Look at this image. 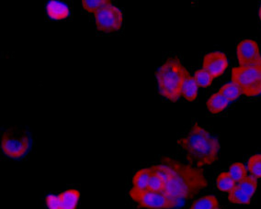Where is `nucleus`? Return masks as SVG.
Returning a JSON list of instances; mask_svg holds the SVG:
<instances>
[{
  "label": "nucleus",
  "instance_id": "9d476101",
  "mask_svg": "<svg viewBox=\"0 0 261 209\" xmlns=\"http://www.w3.org/2000/svg\"><path fill=\"white\" fill-rule=\"evenodd\" d=\"M203 70L209 73L214 78L223 75L228 68V59L224 52L212 51L204 56L202 63Z\"/></svg>",
  "mask_w": 261,
  "mask_h": 209
},
{
  "label": "nucleus",
  "instance_id": "20e7f679",
  "mask_svg": "<svg viewBox=\"0 0 261 209\" xmlns=\"http://www.w3.org/2000/svg\"><path fill=\"white\" fill-rule=\"evenodd\" d=\"M231 79L246 97L261 95V65L234 67Z\"/></svg>",
  "mask_w": 261,
  "mask_h": 209
},
{
  "label": "nucleus",
  "instance_id": "f257e3e1",
  "mask_svg": "<svg viewBox=\"0 0 261 209\" xmlns=\"http://www.w3.org/2000/svg\"><path fill=\"white\" fill-rule=\"evenodd\" d=\"M149 168L163 177L166 181L164 195L178 205L183 201L193 198L208 186L202 169L180 163L168 156L162 157L159 163Z\"/></svg>",
  "mask_w": 261,
  "mask_h": 209
},
{
  "label": "nucleus",
  "instance_id": "412c9836",
  "mask_svg": "<svg viewBox=\"0 0 261 209\" xmlns=\"http://www.w3.org/2000/svg\"><path fill=\"white\" fill-rule=\"evenodd\" d=\"M82 7L87 12L94 14L96 11L112 4L111 0H82Z\"/></svg>",
  "mask_w": 261,
  "mask_h": 209
},
{
  "label": "nucleus",
  "instance_id": "aec40b11",
  "mask_svg": "<svg viewBox=\"0 0 261 209\" xmlns=\"http://www.w3.org/2000/svg\"><path fill=\"white\" fill-rule=\"evenodd\" d=\"M229 174L233 178L236 183L242 181L247 176V169L242 163H233L229 166Z\"/></svg>",
  "mask_w": 261,
  "mask_h": 209
},
{
  "label": "nucleus",
  "instance_id": "f03ea898",
  "mask_svg": "<svg viewBox=\"0 0 261 209\" xmlns=\"http://www.w3.org/2000/svg\"><path fill=\"white\" fill-rule=\"evenodd\" d=\"M177 143L189 163L197 168L212 165L218 160L220 141L209 130L195 122Z\"/></svg>",
  "mask_w": 261,
  "mask_h": 209
},
{
  "label": "nucleus",
  "instance_id": "a211bd4d",
  "mask_svg": "<svg viewBox=\"0 0 261 209\" xmlns=\"http://www.w3.org/2000/svg\"><path fill=\"white\" fill-rule=\"evenodd\" d=\"M149 182H148V187L147 190L154 191L163 193L166 189V181L163 177L161 176L158 172H153L150 169Z\"/></svg>",
  "mask_w": 261,
  "mask_h": 209
},
{
  "label": "nucleus",
  "instance_id": "423d86ee",
  "mask_svg": "<svg viewBox=\"0 0 261 209\" xmlns=\"http://www.w3.org/2000/svg\"><path fill=\"white\" fill-rule=\"evenodd\" d=\"M98 33L112 34L120 32L123 25V12L114 4L106 6L93 14Z\"/></svg>",
  "mask_w": 261,
  "mask_h": 209
},
{
  "label": "nucleus",
  "instance_id": "9b49d317",
  "mask_svg": "<svg viewBox=\"0 0 261 209\" xmlns=\"http://www.w3.org/2000/svg\"><path fill=\"white\" fill-rule=\"evenodd\" d=\"M46 14L54 20H65L70 15V9L64 2L51 0L47 3Z\"/></svg>",
  "mask_w": 261,
  "mask_h": 209
},
{
  "label": "nucleus",
  "instance_id": "2eb2a0df",
  "mask_svg": "<svg viewBox=\"0 0 261 209\" xmlns=\"http://www.w3.org/2000/svg\"><path fill=\"white\" fill-rule=\"evenodd\" d=\"M189 209H219V200L215 195H204L194 201Z\"/></svg>",
  "mask_w": 261,
  "mask_h": 209
},
{
  "label": "nucleus",
  "instance_id": "393cba45",
  "mask_svg": "<svg viewBox=\"0 0 261 209\" xmlns=\"http://www.w3.org/2000/svg\"><path fill=\"white\" fill-rule=\"evenodd\" d=\"M258 17H259V19H260L261 21V6L260 8H259V10H258Z\"/></svg>",
  "mask_w": 261,
  "mask_h": 209
},
{
  "label": "nucleus",
  "instance_id": "4be33fe9",
  "mask_svg": "<svg viewBox=\"0 0 261 209\" xmlns=\"http://www.w3.org/2000/svg\"><path fill=\"white\" fill-rule=\"evenodd\" d=\"M247 170L250 175L255 178H261V154L252 155L247 162Z\"/></svg>",
  "mask_w": 261,
  "mask_h": 209
},
{
  "label": "nucleus",
  "instance_id": "0eeeda50",
  "mask_svg": "<svg viewBox=\"0 0 261 209\" xmlns=\"http://www.w3.org/2000/svg\"><path fill=\"white\" fill-rule=\"evenodd\" d=\"M129 196L139 209H174L178 206L175 201L159 192L150 190L140 192L130 188Z\"/></svg>",
  "mask_w": 261,
  "mask_h": 209
},
{
  "label": "nucleus",
  "instance_id": "6e6552de",
  "mask_svg": "<svg viewBox=\"0 0 261 209\" xmlns=\"http://www.w3.org/2000/svg\"><path fill=\"white\" fill-rule=\"evenodd\" d=\"M239 66H254L261 65L260 51L257 42L247 39L239 42L237 47Z\"/></svg>",
  "mask_w": 261,
  "mask_h": 209
},
{
  "label": "nucleus",
  "instance_id": "39448f33",
  "mask_svg": "<svg viewBox=\"0 0 261 209\" xmlns=\"http://www.w3.org/2000/svg\"><path fill=\"white\" fill-rule=\"evenodd\" d=\"M31 139L25 130L19 128L6 130L1 137V150L6 156L19 159L28 153Z\"/></svg>",
  "mask_w": 261,
  "mask_h": 209
},
{
  "label": "nucleus",
  "instance_id": "5701e85b",
  "mask_svg": "<svg viewBox=\"0 0 261 209\" xmlns=\"http://www.w3.org/2000/svg\"><path fill=\"white\" fill-rule=\"evenodd\" d=\"M193 77H194L197 84L199 85V87H201V88H206V87L210 86L215 79L209 73H207L205 70L203 69L197 70L194 73Z\"/></svg>",
  "mask_w": 261,
  "mask_h": 209
},
{
  "label": "nucleus",
  "instance_id": "f8f14e48",
  "mask_svg": "<svg viewBox=\"0 0 261 209\" xmlns=\"http://www.w3.org/2000/svg\"><path fill=\"white\" fill-rule=\"evenodd\" d=\"M228 100L223 97L219 92L213 94L206 102V107L208 111L214 115H217L225 110V108L228 107Z\"/></svg>",
  "mask_w": 261,
  "mask_h": 209
},
{
  "label": "nucleus",
  "instance_id": "4468645a",
  "mask_svg": "<svg viewBox=\"0 0 261 209\" xmlns=\"http://www.w3.org/2000/svg\"><path fill=\"white\" fill-rule=\"evenodd\" d=\"M150 168H143L135 173L132 180V189L136 191L147 190L150 177Z\"/></svg>",
  "mask_w": 261,
  "mask_h": 209
},
{
  "label": "nucleus",
  "instance_id": "b1692460",
  "mask_svg": "<svg viewBox=\"0 0 261 209\" xmlns=\"http://www.w3.org/2000/svg\"><path fill=\"white\" fill-rule=\"evenodd\" d=\"M238 186L242 189L244 192H246L247 195H250L253 197V195L256 193V188H257V181L256 178L247 175L242 181L238 183Z\"/></svg>",
  "mask_w": 261,
  "mask_h": 209
},
{
  "label": "nucleus",
  "instance_id": "ddd939ff",
  "mask_svg": "<svg viewBox=\"0 0 261 209\" xmlns=\"http://www.w3.org/2000/svg\"><path fill=\"white\" fill-rule=\"evenodd\" d=\"M198 90H199V85L196 83L194 77L189 74L183 83L181 89L182 97L185 98L187 101L193 102L198 98Z\"/></svg>",
  "mask_w": 261,
  "mask_h": 209
},
{
  "label": "nucleus",
  "instance_id": "1a4fd4ad",
  "mask_svg": "<svg viewBox=\"0 0 261 209\" xmlns=\"http://www.w3.org/2000/svg\"><path fill=\"white\" fill-rule=\"evenodd\" d=\"M80 199V191L70 188L59 195H47L45 203L48 209H76Z\"/></svg>",
  "mask_w": 261,
  "mask_h": 209
},
{
  "label": "nucleus",
  "instance_id": "dca6fc26",
  "mask_svg": "<svg viewBox=\"0 0 261 209\" xmlns=\"http://www.w3.org/2000/svg\"><path fill=\"white\" fill-rule=\"evenodd\" d=\"M228 194V201L231 204H249L251 203V196L247 195L238 185Z\"/></svg>",
  "mask_w": 261,
  "mask_h": 209
},
{
  "label": "nucleus",
  "instance_id": "f3484780",
  "mask_svg": "<svg viewBox=\"0 0 261 209\" xmlns=\"http://www.w3.org/2000/svg\"><path fill=\"white\" fill-rule=\"evenodd\" d=\"M237 183L233 180L229 172H221L216 178V187L223 193H230L233 190Z\"/></svg>",
  "mask_w": 261,
  "mask_h": 209
},
{
  "label": "nucleus",
  "instance_id": "7ed1b4c3",
  "mask_svg": "<svg viewBox=\"0 0 261 209\" xmlns=\"http://www.w3.org/2000/svg\"><path fill=\"white\" fill-rule=\"evenodd\" d=\"M189 74L177 56L168 58L156 72L159 94L169 101H177L181 97L183 83Z\"/></svg>",
  "mask_w": 261,
  "mask_h": 209
},
{
  "label": "nucleus",
  "instance_id": "6ab92c4d",
  "mask_svg": "<svg viewBox=\"0 0 261 209\" xmlns=\"http://www.w3.org/2000/svg\"><path fill=\"white\" fill-rule=\"evenodd\" d=\"M219 93L226 98L229 102H232L237 100L242 93L240 91V89L233 83H228V84L223 85L219 90Z\"/></svg>",
  "mask_w": 261,
  "mask_h": 209
}]
</instances>
